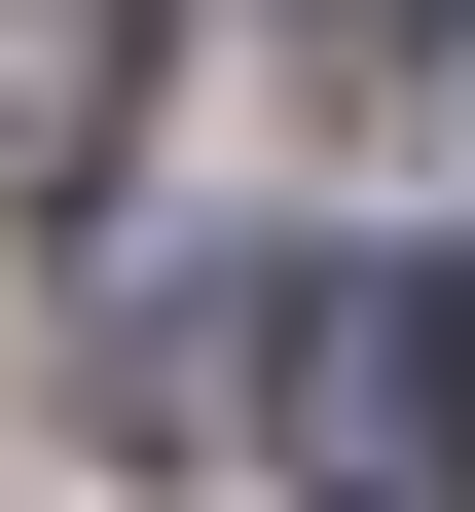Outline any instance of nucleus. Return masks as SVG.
Here are the masks:
<instances>
[{
  "label": "nucleus",
  "mask_w": 475,
  "mask_h": 512,
  "mask_svg": "<svg viewBox=\"0 0 475 512\" xmlns=\"http://www.w3.org/2000/svg\"><path fill=\"white\" fill-rule=\"evenodd\" d=\"M256 403H293V476H329V512H475V293H439V256H293Z\"/></svg>",
  "instance_id": "f257e3e1"
},
{
  "label": "nucleus",
  "mask_w": 475,
  "mask_h": 512,
  "mask_svg": "<svg viewBox=\"0 0 475 512\" xmlns=\"http://www.w3.org/2000/svg\"><path fill=\"white\" fill-rule=\"evenodd\" d=\"M147 147V0H0V220H74Z\"/></svg>",
  "instance_id": "f03ea898"
}]
</instances>
